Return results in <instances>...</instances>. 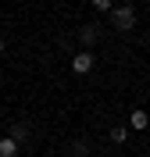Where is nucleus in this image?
Returning <instances> with one entry per match:
<instances>
[{
    "instance_id": "obj_1",
    "label": "nucleus",
    "mask_w": 150,
    "mask_h": 157,
    "mask_svg": "<svg viewBox=\"0 0 150 157\" xmlns=\"http://www.w3.org/2000/svg\"><path fill=\"white\" fill-rule=\"evenodd\" d=\"M111 25L118 32H129L132 25H136V11H132V4H121V7L111 11Z\"/></svg>"
},
{
    "instance_id": "obj_3",
    "label": "nucleus",
    "mask_w": 150,
    "mask_h": 157,
    "mask_svg": "<svg viewBox=\"0 0 150 157\" xmlns=\"http://www.w3.org/2000/svg\"><path fill=\"white\" fill-rule=\"evenodd\" d=\"M129 125H132V132H143V128H150V114L143 107H132V118H129Z\"/></svg>"
},
{
    "instance_id": "obj_6",
    "label": "nucleus",
    "mask_w": 150,
    "mask_h": 157,
    "mask_svg": "<svg viewBox=\"0 0 150 157\" xmlns=\"http://www.w3.org/2000/svg\"><path fill=\"white\" fill-rule=\"evenodd\" d=\"M129 139V125H114L111 128V143H125Z\"/></svg>"
},
{
    "instance_id": "obj_2",
    "label": "nucleus",
    "mask_w": 150,
    "mask_h": 157,
    "mask_svg": "<svg viewBox=\"0 0 150 157\" xmlns=\"http://www.w3.org/2000/svg\"><path fill=\"white\" fill-rule=\"evenodd\" d=\"M93 64H97V57H93L90 50H79V54L71 57V71H75V75H90Z\"/></svg>"
},
{
    "instance_id": "obj_5",
    "label": "nucleus",
    "mask_w": 150,
    "mask_h": 157,
    "mask_svg": "<svg viewBox=\"0 0 150 157\" xmlns=\"http://www.w3.org/2000/svg\"><path fill=\"white\" fill-rule=\"evenodd\" d=\"M14 154H18V143H14L11 136H4L0 139V157H14Z\"/></svg>"
},
{
    "instance_id": "obj_9",
    "label": "nucleus",
    "mask_w": 150,
    "mask_h": 157,
    "mask_svg": "<svg viewBox=\"0 0 150 157\" xmlns=\"http://www.w3.org/2000/svg\"><path fill=\"white\" fill-rule=\"evenodd\" d=\"M0 54H4V39H0Z\"/></svg>"
},
{
    "instance_id": "obj_10",
    "label": "nucleus",
    "mask_w": 150,
    "mask_h": 157,
    "mask_svg": "<svg viewBox=\"0 0 150 157\" xmlns=\"http://www.w3.org/2000/svg\"><path fill=\"white\" fill-rule=\"evenodd\" d=\"M129 157H132V154H129Z\"/></svg>"
},
{
    "instance_id": "obj_4",
    "label": "nucleus",
    "mask_w": 150,
    "mask_h": 157,
    "mask_svg": "<svg viewBox=\"0 0 150 157\" xmlns=\"http://www.w3.org/2000/svg\"><path fill=\"white\" fill-rule=\"evenodd\" d=\"M79 43H82V47H93V43H100V29H97V25H86V29L79 32Z\"/></svg>"
},
{
    "instance_id": "obj_8",
    "label": "nucleus",
    "mask_w": 150,
    "mask_h": 157,
    "mask_svg": "<svg viewBox=\"0 0 150 157\" xmlns=\"http://www.w3.org/2000/svg\"><path fill=\"white\" fill-rule=\"evenodd\" d=\"M93 7L97 11H114V0H93Z\"/></svg>"
},
{
    "instance_id": "obj_7",
    "label": "nucleus",
    "mask_w": 150,
    "mask_h": 157,
    "mask_svg": "<svg viewBox=\"0 0 150 157\" xmlns=\"http://www.w3.org/2000/svg\"><path fill=\"white\" fill-rule=\"evenodd\" d=\"M11 139H14V143H25V139H29V128L25 125H11V132H7Z\"/></svg>"
}]
</instances>
